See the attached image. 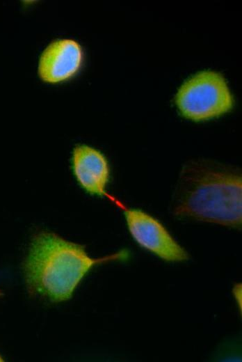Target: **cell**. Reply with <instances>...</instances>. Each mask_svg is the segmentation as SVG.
<instances>
[{
  "instance_id": "7",
  "label": "cell",
  "mask_w": 242,
  "mask_h": 362,
  "mask_svg": "<svg viewBox=\"0 0 242 362\" xmlns=\"http://www.w3.org/2000/svg\"><path fill=\"white\" fill-rule=\"evenodd\" d=\"M3 361V359L1 357V356L0 355V362H2Z\"/></svg>"
},
{
  "instance_id": "2",
  "label": "cell",
  "mask_w": 242,
  "mask_h": 362,
  "mask_svg": "<svg viewBox=\"0 0 242 362\" xmlns=\"http://www.w3.org/2000/svg\"><path fill=\"white\" fill-rule=\"evenodd\" d=\"M175 213L232 228L241 226V176L220 165H186L179 180Z\"/></svg>"
},
{
  "instance_id": "3",
  "label": "cell",
  "mask_w": 242,
  "mask_h": 362,
  "mask_svg": "<svg viewBox=\"0 0 242 362\" xmlns=\"http://www.w3.org/2000/svg\"><path fill=\"white\" fill-rule=\"evenodd\" d=\"M175 103L183 116L201 121L229 112L234 105V97L222 74L206 70L183 82L176 93Z\"/></svg>"
},
{
  "instance_id": "4",
  "label": "cell",
  "mask_w": 242,
  "mask_h": 362,
  "mask_svg": "<svg viewBox=\"0 0 242 362\" xmlns=\"http://www.w3.org/2000/svg\"><path fill=\"white\" fill-rule=\"evenodd\" d=\"M109 200L123 210L128 230L140 247L167 262L188 259L185 249L157 219L142 210L127 207L113 195Z\"/></svg>"
},
{
  "instance_id": "5",
  "label": "cell",
  "mask_w": 242,
  "mask_h": 362,
  "mask_svg": "<svg viewBox=\"0 0 242 362\" xmlns=\"http://www.w3.org/2000/svg\"><path fill=\"white\" fill-rule=\"evenodd\" d=\"M71 171L76 183L86 193L107 198L111 167L100 150L86 144L76 145L72 152Z\"/></svg>"
},
{
  "instance_id": "6",
  "label": "cell",
  "mask_w": 242,
  "mask_h": 362,
  "mask_svg": "<svg viewBox=\"0 0 242 362\" xmlns=\"http://www.w3.org/2000/svg\"><path fill=\"white\" fill-rule=\"evenodd\" d=\"M83 59V49L76 41L70 39L55 40L46 47L40 56L39 76L48 83L63 81L77 73Z\"/></svg>"
},
{
  "instance_id": "1",
  "label": "cell",
  "mask_w": 242,
  "mask_h": 362,
  "mask_svg": "<svg viewBox=\"0 0 242 362\" xmlns=\"http://www.w3.org/2000/svg\"><path fill=\"white\" fill-rule=\"evenodd\" d=\"M129 253L123 249L102 258L90 257L85 246L67 240L56 233L42 231L31 240L23 264L29 291L62 302L72 298L90 269L106 262L124 260Z\"/></svg>"
},
{
  "instance_id": "8",
  "label": "cell",
  "mask_w": 242,
  "mask_h": 362,
  "mask_svg": "<svg viewBox=\"0 0 242 362\" xmlns=\"http://www.w3.org/2000/svg\"><path fill=\"white\" fill-rule=\"evenodd\" d=\"M2 295V292L0 290V297Z\"/></svg>"
}]
</instances>
